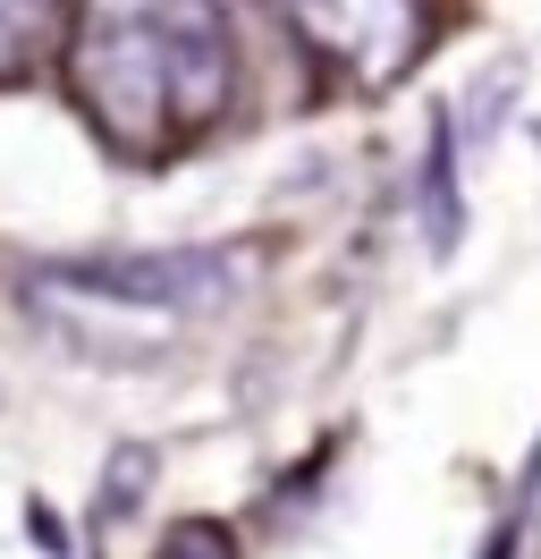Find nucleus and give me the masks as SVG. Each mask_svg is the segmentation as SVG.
<instances>
[{"mask_svg": "<svg viewBox=\"0 0 541 559\" xmlns=\"http://www.w3.org/2000/svg\"><path fill=\"white\" fill-rule=\"evenodd\" d=\"M68 94L135 162L195 144L237 94V43L220 0H76Z\"/></svg>", "mask_w": 541, "mask_h": 559, "instance_id": "obj_1", "label": "nucleus"}, {"mask_svg": "<svg viewBox=\"0 0 541 559\" xmlns=\"http://www.w3.org/2000/svg\"><path fill=\"white\" fill-rule=\"evenodd\" d=\"M254 254L245 246H153V254H68V263H34L26 314L68 331L94 356H144L178 340L187 322L220 314L229 297H245Z\"/></svg>", "mask_w": 541, "mask_h": 559, "instance_id": "obj_2", "label": "nucleus"}, {"mask_svg": "<svg viewBox=\"0 0 541 559\" xmlns=\"http://www.w3.org/2000/svg\"><path fill=\"white\" fill-rule=\"evenodd\" d=\"M279 17L347 85H389L432 43V0H279Z\"/></svg>", "mask_w": 541, "mask_h": 559, "instance_id": "obj_3", "label": "nucleus"}, {"mask_svg": "<svg viewBox=\"0 0 541 559\" xmlns=\"http://www.w3.org/2000/svg\"><path fill=\"white\" fill-rule=\"evenodd\" d=\"M423 221H432V254L457 246L466 229V204H457V128L432 119V153H423Z\"/></svg>", "mask_w": 541, "mask_h": 559, "instance_id": "obj_4", "label": "nucleus"}, {"mask_svg": "<svg viewBox=\"0 0 541 559\" xmlns=\"http://www.w3.org/2000/svg\"><path fill=\"white\" fill-rule=\"evenodd\" d=\"M60 43V0H0V85L34 69V51Z\"/></svg>", "mask_w": 541, "mask_h": 559, "instance_id": "obj_5", "label": "nucleus"}, {"mask_svg": "<svg viewBox=\"0 0 541 559\" xmlns=\"http://www.w3.org/2000/svg\"><path fill=\"white\" fill-rule=\"evenodd\" d=\"M153 559H237V534L220 518H178L161 543H153Z\"/></svg>", "mask_w": 541, "mask_h": 559, "instance_id": "obj_6", "label": "nucleus"}, {"mask_svg": "<svg viewBox=\"0 0 541 559\" xmlns=\"http://www.w3.org/2000/svg\"><path fill=\"white\" fill-rule=\"evenodd\" d=\"M516 551H525V509L507 500V518L491 525V543H482V559H516Z\"/></svg>", "mask_w": 541, "mask_h": 559, "instance_id": "obj_7", "label": "nucleus"}]
</instances>
